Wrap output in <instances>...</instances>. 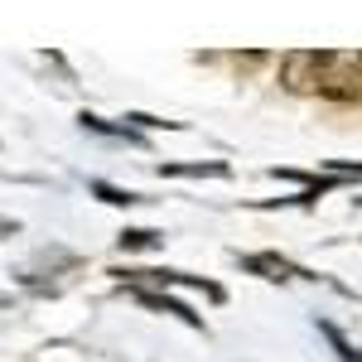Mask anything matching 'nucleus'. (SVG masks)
I'll list each match as a JSON object with an SVG mask.
<instances>
[{
    "label": "nucleus",
    "mask_w": 362,
    "mask_h": 362,
    "mask_svg": "<svg viewBox=\"0 0 362 362\" xmlns=\"http://www.w3.org/2000/svg\"><path fill=\"white\" fill-rule=\"evenodd\" d=\"M319 97H329V102H338V107H353V102H362V54H358V49L324 54Z\"/></svg>",
    "instance_id": "obj_1"
},
{
    "label": "nucleus",
    "mask_w": 362,
    "mask_h": 362,
    "mask_svg": "<svg viewBox=\"0 0 362 362\" xmlns=\"http://www.w3.org/2000/svg\"><path fill=\"white\" fill-rule=\"evenodd\" d=\"M112 276L121 280V285H131V290H169V285H189V290H203V295H208V300H218V305L227 300V290L218 285V280L189 276V271H126V266H116Z\"/></svg>",
    "instance_id": "obj_2"
},
{
    "label": "nucleus",
    "mask_w": 362,
    "mask_h": 362,
    "mask_svg": "<svg viewBox=\"0 0 362 362\" xmlns=\"http://www.w3.org/2000/svg\"><path fill=\"white\" fill-rule=\"evenodd\" d=\"M324 54L329 49H290L280 58V87L290 97H314L319 78H324Z\"/></svg>",
    "instance_id": "obj_3"
},
{
    "label": "nucleus",
    "mask_w": 362,
    "mask_h": 362,
    "mask_svg": "<svg viewBox=\"0 0 362 362\" xmlns=\"http://www.w3.org/2000/svg\"><path fill=\"white\" fill-rule=\"evenodd\" d=\"M247 271H256L261 280H290V276H305V280H314L309 271H300V266H290L285 256H276V251H256V256H237Z\"/></svg>",
    "instance_id": "obj_4"
},
{
    "label": "nucleus",
    "mask_w": 362,
    "mask_h": 362,
    "mask_svg": "<svg viewBox=\"0 0 362 362\" xmlns=\"http://www.w3.org/2000/svg\"><path fill=\"white\" fill-rule=\"evenodd\" d=\"M145 309H160V314H174L179 324H189V329H203V314H194V309L184 305V300H174V295H165V290H131Z\"/></svg>",
    "instance_id": "obj_5"
},
{
    "label": "nucleus",
    "mask_w": 362,
    "mask_h": 362,
    "mask_svg": "<svg viewBox=\"0 0 362 362\" xmlns=\"http://www.w3.org/2000/svg\"><path fill=\"white\" fill-rule=\"evenodd\" d=\"M116 247L121 251H160L165 247V232H160V227H126V232L116 237Z\"/></svg>",
    "instance_id": "obj_6"
},
{
    "label": "nucleus",
    "mask_w": 362,
    "mask_h": 362,
    "mask_svg": "<svg viewBox=\"0 0 362 362\" xmlns=\"http://www.w3.org/2000/svg\"><path fill=\"white\" fill-rule=\"evenodd\" d=\"M160 174H174V179H227L232 169L223 165V160H203V165H160Z\"/></svg>",
    "instance_id": "obj_7"
},
{
    "label": "nucleus",
    "mask_w": 362,
    "mask_h": 362,
    "mask_svg": "<svg viewBox=\"0 0 362 362\" xmlns=\"http://www.w3.org/2000/svg\"><path fill=\"white\" fill-rule=\"evenodd\" d=\"M78 121H83V131H97V136H121V140H131V145H145L131 126H112V121H102V116H92V112H83Z\"/></svg>",
    "instance_id": "obj_8"
},
{
    "label": "nucleus",
    "mask_w": 362,
    "mask_h": 362,
    "mask_svg": "<svg viewBox=\"0 0 362 362\" xmlns=\"http://www.w3.org/2000/svg\"><path fill=\"white\" fill-rule=\"evenodd\" d=\"M92 194L102 198V203H112V208H136V203H145L140 194H131V189H116V184H107V179H97V184H92Z\"/></svg>",
    "instance_id": "obj_9"
},
{
    "label": "nucleus",
    "mask_w": 362,
    "mask_h": 362,
    "mask_svg": "<svg viewBox=\"0 0 362 362\" xmlns=\"http://www.w3.org/2000/svg\"><path fill=\"white\" fill-rule=\"evenodd\" d=\"M319 334H324V338H329V343H334V353H338V358H343V362H362V353H358V348H353V343H348V338H343V334H338V329H334V324H329V319H319Z\"/></svg>",
    "instance_id": "obj_10"
},
{
    "label": "nucleus",
    "mask_w": 362,
    "mask_h": 362,
    "mask_svg": "<svg viewBox=\"0 0 362 362\" xmlns=\"http://www.w3.org/2000/svg\"><path fill=\"white\" fill-rule=\"evenodd\" d=\"M126 121H131V126H145V131H155V126H169V131H174V126H179V121H160V116H145V112H126Z\"/></svg>",
    "instance_id": "obj_11"
},
{
    "label": "nucleus",
    "mask_w": 362,
    "mask_h": 362,
    "mask_svg": "<svg viewBox=\"0 0 362 362\" xmlns=\"http://www.w3.org/2000/svg\"><path fill=\"white\" fill-rule=\"evenodd\" d=\"M329 174H334V179H348V174H362V165H348V160H329Z\"/></svg>",
    "instance_id": "obj_12"
},
{
    "label": "nucleus",
    "mask_w": 362,
    "mask_h": 362,
    "mask_svg": "<svg viewBox=\"0 0 362 362\" xmlns=\"http://www.w3.org/2000/svg\"><path fill=\"white\" fill-rule=\"evenodd\" d=\"M261 63H266V54H237V68H247V73L261 68Z\"/></svg>",
    "instance_id": "obj_13"
},
{
    "label": "nucleus",
    "mask_w": 362,
    "mask_h": 362,
    "mask_svg": "<svg viewBox=\"0 0 362 362\" xmlns=\"http://www.w3.org/2000/svg\"><path fill=\"white\" fill-rule=\"evenodd\" d=\"M15 232H20V223H5L0 218V237H15Z\"/></svg>",
    "instance_id": "obj_14"
}]
</instances>
